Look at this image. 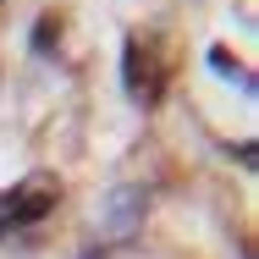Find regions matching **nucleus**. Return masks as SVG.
Segmentation results:
<instances>
[{
    "label": "nucleus",
    "instance_id": "obj_3",
    "mask_svg": "<svg viewBox=\"0 0 259 259\" xmlns=\"http://www.w3.org/2000/svg\"><path fill=\"white\" fill-rule=\"evenodd\" d=\"M55 17H39V28H33V50H55Z\"/></svg>",
    "mask_w": 259,
    "mask_h": 259
},
{
    "label": "nucleus",
    "instance_id": "obj_1",
    "mask_svg": "<svg viewBox=\"0 0 259 259\" xmlns=\"http://www.w3.org/2000/svg\"><path fill=\"white\" fill-rule=\"evenodd\" d=\"M61 199V182L55 177H28V182H17V188H6L0 193V237H11V232H22V226H33V221H45Z\"/></svg>",
    "mask_w": 259,
    "mask_h": 259
},
{
    "label": "nucleus",
    "instance_id": "obj_2",
    "mask_svg": "<svg viewBox=\"0 0 259 259\" xmlns=\"http://www.w3.org/2000/svg\"><path fill=\"white\" fill-rule=\"evenodd\" d=\"M121 77H127V94L144 105H160L165 94V55H160L155 39H144V33H133L127 39V55H121Z\"/></svg>",
    "mask_w": 259,
    "mask_h": 259
}]
</instances>
